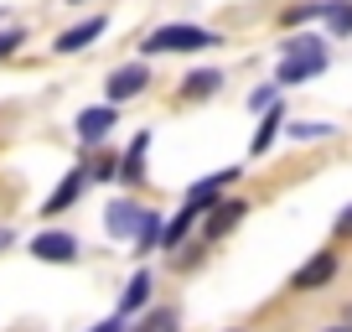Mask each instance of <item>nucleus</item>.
Returning <instances> with one entry per match:
<instances>
[{"instance_id": "obj_1", "label": "nucleus", "mask_w": 352, "mask_h": 332, "mask_svg": "<svg viewBox=\"0 0 352 332\" xmlns=\"http://www.w3.org/2000/svg\"><path fill=\"white\" fill-rule=\"evenodd\" d=\"M321 68H327V47H321V37H290L275 83H306V78H316Z\"/></svg>"}, {"instance_id": "obj_2", "label": "nucleus", "mask_w": 352, "mask_h": 332, "mask_svg": "<svg viewBox=\"0 0 352 332\" xmlns=\"http://www.w3.org/2000/svg\"><path fill=\"white\" fill-rule=\"evenodd\" d=\"M104 223H109V234H120V239H140V249H151L155 239H161V223H155V213L135 208V203H109V213H104Z\"/></svg>"}, {"instance_id": "obj_3", "label": "nucleus", "mask_w": 352, "mask_h": 332, "mask_svg": "<svg viewBox=\"0 0 352 332\" xmlns=\"http://www.w3.org/2000/svg\"><path fill=\"white\" fill-rule=\"evenodd\" d=\"M202 47H218V37L202 26H155L145 37V52H202Z\"/></svg>"}, {"instance_id": "obj_4", "label": "nucleus", "mask_w": 352, "mask_h": 332, "mask_svg": "<svg viewBox=\"0 0 352 332\" xmlns=\"http://www.w3.org/2000/svg\"><path fill=\"white\" fill-rule=\"evenodd\" d=\"M32 255L47 260V265H73V260H78V239H73V234H36Z\"/></svg>"}, {"instance_id": "obj_5", "label": "nucleus", "mask_w": 352, "mask_h": 332, "mask_svg": "<svg viewBox=\"0 0 352 332\" xmlns=\"http://www.w3.org/2000/svg\"><path fill=\"white\" fill-rule=\"evenodd\" d=\"M151 83V73H145L140 63H130V68H120V73H109V104H124V99H135V94Z\"/></svg>"}, {"instance_id": "obj_6", "label": "nucleus", "mask_w": 352, "mask_h": 332, "mask_svg": "<svg viewBox=\"0 0 352 332\" xmlns=\"http://www.w3.org/2000/svg\"><path fill=\"white\" fill-rule=\"evenodd\" d=\"M233 177H239V166H228V172H218V177H202V182H192V192H187V203H192V208H197V213H208L212 208V203H218V192L223 187H228V182Z\"/></svg>"}, {"instance_id": "obj_7", "label": "nucleus", "mask_w": 352, "mask_h": 332, "mask_svg": "<svg viewBox=\"0 0 352 332\" xmlns=\"http://www.w3.org/2000/svg\"><path fill=\"white\" fill-rule=\"evenodd\" d=\"M331 276H337V255H316L311 265L296 270V280H290V286H296V291H316V286H327Z\"/></svg>"}, {"instance_id": "obj_8", "label": "nucleus", "mask_w": 352, "mask_h": 332, "mask_svg": "<svg viewBox=\"0 0 352 332\" xmlns=\"http://www.w3.org/2000/svg\"><path fill=\"white\" fill-rule=\"evenodd\" d=\"M109 125H120V120H114V104H99V110H83V114H78V135H83L88 145L104 141V135H109Z\"/></svg>"}, {"instance_id": "obj_9", "label": "nucleus", "mask_w": 352, "mask_h": 332, "mask_svg": "<svg viewBox=\"0 0 352 332\" xmlns=\"http://www.w3.org/2000/svg\"><path fill=\"white\" fill-rule=\"evenodd\" d=\"M78 192H83V172H73V177L57 182V192L42 203V213H47V218H52V213H67V203H78Z\"/></svg>"}, {"instance_id": "obj_10", "label": "nucleus", "mask_w": 352, "mask_h": 332, "mask_svg": "<svg viewBox=\"0 0 352 332\" xmlns=\"http://www.w3.org/2000/svg\"><path fill=\"white\" fill-rule=\"evenodd\" d=\"M104 32V16H94V21H83V26H73V32H63L57 37V52H83L94 37Z\"/></svg>"}, {"instance_id": "obj_11", "label": "nucleus", "mask_w": 352, "mask_h": 332, "mask_svg": "<svg viewBox=\"0 0 352 332\" xmlns=\"http://www.w3.org/2000/svg\"><path fill=\"white\" fill-rule=\"evenodd\" d=\"M212 208H218V213L208 218V239H223V234L243 218V203H212Z\"/></svg>"}, {"instance_id": "obj_12", "label": "nucleus", "mask_w": 352, "mask_h": 332, "mask_svg": "<svg viewBox=\"0 0 352 332\" xmlns=\"http://www.w3.org/2000/svg\"><path fill=\"white\" fill-rule=\"evenodd\" d=\"M192 218H197V208L187 203V208H182V218H176L171 229H161V244H166V249H176V244H182V234L192 229Z\"/></svg>"}, {"instance_id": "obj_13", "label": "nucleus", "mask_w": 352, "mask_h": 332, "mask_svg": "<svg viewBox=\"0 0 352 332\" xmlns=\"http://www.w3.org/2000/svg\"><path fill=\"white\" fill-rule=\"evenodd\" d=\"M145 296H151V276L140 270V276L130 280V291H124V301H120V307H124V311H140V307H145Z\"/></svg>"}, {"instance_id": "obj_14", "label": "nucleus", "mask_w": 352, "mask_h": 332, "mask_svg": "<svg viewBox=\"0 0 352 332\" xmlns=\"http://www.w3.org/2000/svg\"><path fill=\"white\" fill-rule=\"evenodd\" d=\"M145 145H151V135H135V145H130V156H124V166H120V172H124V177H140V172H145Z\"/></svg>"}, {"instance_id": "obj_15", "label": "nucleus", "mask_w": 352, "mask_h": 332, "mask_svg": "<svg viewBox=\"0 0 352 332\" xmlns=\"http://www.w3.org/2000/svg\"><path fill=\"white\" fill-rule=\"evenodd\" d=\"M218 83H223L218 73H192V78H187V94H192V99H208V94L218 89Z\"/></svg>"}, {"instance_id": "obj_16", "label": "nucleus", "mask_w": 352, "mask_h": 332, "mask_svg": "<svg viewBox=\"0 0 352 332\" xmlns=\"http://www.w3.org/2000/svg\"><path fill=\"white\" fill-rule=\"evenodd\" d=\"M140 332H176V311H151L140 322Z\"/></svg>"}, {"instance_id": "obj_17", "label": "nucleus", "mask_w": 352, "mask_h": 332, "mask_svg": "<svg viewBox=\"0 0 352 332\" xmlns=\"http://www.w3.org/2000/svg\"><path fill=\"white\" fill-rule=\"evenodd\" d=\"M327 21H331V32H352V6H327Z\"/></svg>"}, {"instance_id": "obj_18", "label": "nucleus", "mask_w": 352, "mask_h": 332, "mask_svg": "<svg viewBox=\"0 0 352 332\" xmlns=\"http://www.w3.org/2000/svg\"><path fill=\"white\" fill-rule=\"evenodd\" d=\"M275 130H280V110L270 114V120L259 125V135H254V151H270V141H275Z\"/></svg>"}, {"instance_id": "obj_19", "label": "nucleus", "mask_w": 352, "mask_h": 332, "mask_svg": "<svg viewBox=\"0 0 352 332\" xmlns=\"http://www.w3.org/2000/svg\"><path fill=\"white\" fill-rule=\"evenodd\" d=\"M296 141H316V135H331V125H290Z\"/></svg>"}, {"instance_id": "obj_20", "label": "nucleus", "mask_w": 352, "mask_h": 332, "mask_svg": "<svg viewBox=\"0 0 352 332\" xmlns=\"http://www.w3.org/2000/svg\"><path fill=\"white\" fill-rule=\"evenodd\" d=\"M16 42H21V32H0V57L16 52Z\"/></svg>"}, {"instance_id": "obj_21", "label": "nucleus", "mask_w": 352, "mask_h": 332, "mask_svg": "<svg viewBox=\"0 0 352 332\" xmlns=\"http://www.w3.org/2000/svg\"><path fill=\"white\" fill-rule=\"evenodd\" d=\"M94 332H124V322H120V317H109V322H99Z\"/></svg>"}, {"instance_id": "obj_22", "label": "nucleus", "mask_w": 352, "mask_h": 332, "mask_svg": "<svg viewBox=\"0 0 352 332\" xmlns=\"http://www.w3.org/2000/svg\"><path fill=\"white\" fill-rule=\"evenodd\" d=\"M337 234H352V213H342V218H337Z\"/></svg>"}, {"instance_id": "obj_23", "label": "nucleus", "mask_w": 352, "mask_h": 332, "mask_svg": "<svg viewBox=\"0 0 352 332\" xmlns=\"http://www.w3.org/2000/svg\"><path fill=\"white\" fill-rule=\"evenodd\" d=\"M331 332H352V327H331Z\"/></svg>"}]
</instances>
